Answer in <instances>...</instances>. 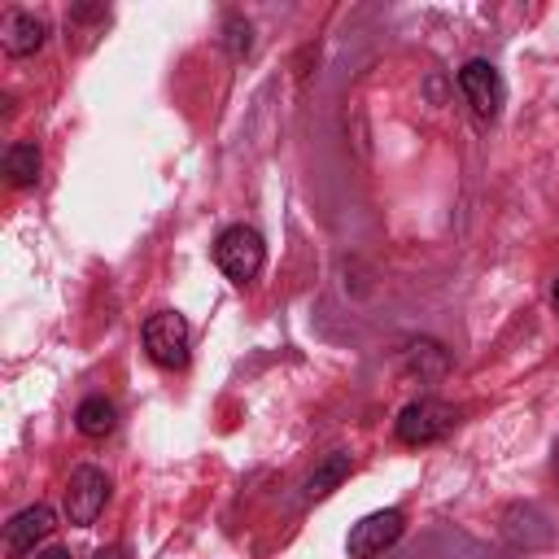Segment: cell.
<instances>
[{
	"label": "cell",
	"instance_id": "obj_1",
	"mask_svg": "<svg viewBox=\"0 0 559 559\" xmlns=\"http://www.w3.org/2000/svg\"><path fill=\"white\" fill-rule=\"evenodd\" d=\"M214 262L218 271L231 280V284H253L262 262H266V245H262V231L249 227V223H231L227 231H218L214 240Z\"/></svg>",
	"mask_w": 559,
	"mask_h": 559
},
{
	"label": "cell",
	"instance_id": "obj_2",
	"mask_svg": "<svg viewBox=\"0 0 559 559\" xmlns=\"http://www.w3.org/2000/svg\"><path fill=\"white\" fill-rule=\"evenodd\" d=\"M459 424V406L441 402V397H419L411 406H402V415L393 419V432L402 445H432L441 437H450Z\"/></svg>",
	"mask_w": 559,
	"mask_h": 559
},
{
	"label": "cell",
	"instance_id": "obj_10",
	"mask_svg": "<svg viewBox=\"0 0 559 559\" xmlns=\"http://www.w3.org/2000/svg\"><path fill=\"white\" fill-rule=\"evenodd\" d=\"M74 428H79L83 437H109V432L118 428V406H114L105 393H92V397L79 402V411H74Z\"/></svg>",
	"mask_w": 559,
	"mask_h": 559
},
{
	"label": "cell",
	"instance_id": "obj_6",
	"mask_svg": "<svg viewBox=\"0 0 559 559\" xmlns=\"http://www.w3.org/2000/svg\"><path fill=\"white\" fill-rule=\"evenodd\" d=\"M459 87H463L467 105L476 109V118H498V114H502L507 83H502V74H498L493 61H485V57L467 61V66L459 70Z\"/></svg>",
	"mask_w": 559,
	"mask_h": 559
},
{
	"label": "cell",
	"instance_id": "obj_7",
	"mask_svg": "<svg viewBox=\"0 0 559 559\" xmlns=\"http://www.w3.org/2000/svg\"><path fill=\"white\" fill-rule=\"evenodd\" d=\"M52 528H57V511H52L48 502L22 507V511L4 524V555H9V559L31 555V550H35V542H44Z\"/></svg>",
	"mask_w": 559,
	"mask_h": 559
},
{
	"label": "cell",
	"instance_id": "obj_8",
	"mask_svg": "<svg viewBox=\"0 0 559 559\" xmlns=\"http://www.w3.org/2000/svg\"><path fill=\"white\" fill-rule=\"evenodd\" d=\"M44 39H48L44 17H35V13H26V9H9V13H4V22H0V44H4L9 57H31V52L44 48Z\"/></svg>",
	"mask_w": 559,
	"mask_h": 559
},
{
	"label": "cell",
	"instance_id": "obj_14",
	"mask_svg": "<svg viewBox=\"0 0 559 559\" xmlns=\"http://www.w3.org/2000/svg\"><path fill=\"white\" fill-rule=\"evenodd\" d=\"M35 559H70V550H61V546H48V550H39Z\"/></svg>",
	"mask_w": 559,
	"mask_h": 559
},
{
	"label": "cell",
	"instance_id": "obj_11",
	"mask_svg": "<svg viewBox=\"0 0 559 559\" xmlns=\"http://www.w3.org/2000/svg\"><path fill=\"white\" fill-rule=\"evenodd\" d=\"M354 472V463H349V454H328L306 480H301V498L306 502H319V498H328L332 489H341V480Z\"/></svg>",
	"mask_w": 559,
	"mask_h": 559
},
{
	"label": "cell",
	"instance_id": "obj_3",
	"mask_svg": "<svg viewBox=\"0 0 559 559\" xmlns=\"http://www.w3.org/2000/svg\"><path fill=\"white\" fill-rule=\"evenodd\" d=\"M140 336H144V349H148V358H153L157 367H166V371L188 367V319H183L179 310H157V314H148Z\"/></svg>",
	"mask_w": 559,
	"mask_h": 559
},
{
	"label": "cell",
	"instance_id": "obj_13",
	"mask_svg": "<svg viewBox=\"0 0 559 559\" xmlns=\"http://www.w3.org/2000/svg\"><path fill=\"white\" fill-rule=\"evenodd\" d=\"M96 559H127V550H122V546H100Z\"/></svg>",
	"mask_w": 559,
	"mask_h": 559
},
{
	"label": "cell",
	"instance_id": "obj_15",
	"mask_svg": "<svg viewBox=\"0 0 559 559\" xmlns=\"http://www.w3.org/2000/svg\"><path fill=\"white\" fill-rule=\"evenodd\" d=\"M550 472H555V480H559V441H555V450H550Z\"/></svg>",
	"mask_w": 559,
	"mask_h": 559
},
{
	"label": "cell",
	"instance_id": "obj_5",
	"mask_svg": "<svg viewBox=\"0 0 559 559\" xmlns=\"http://www.w3.org/2000/svg\"><path fill=\"white\" fill-rule=\"evenodd\" d=\"M402 533H406V515H402L397 507H384V511L362 515V520L349 528L345 550H349V559H376V555H384Z\"/></svg>",
	"mask_w": 559,
	"mask_h": 559
},
{
	"label": "cell",
	"instance_id": "obj_4",
	"mask_svg": "<svg viewBox=\"0 0 559 559\" xmlns=\"http://www.w3.org/2000/svg\"><path fill=\"white\" fill-rule=\"evenodd\" d=\"M109 493H114V485H109V476L100 467H92V463L74 467L70 472V485H66V515H70V524L92 528L96 515L105 511Z\"/></svg>",
	"mask_w": 559,
	"mask_h": 559
},
{
	"label": "cell",
	"instance_id": "obj_12",
	"mask_svg": "<svg viewBox=\"0 0 559 559\" xmlns=\"http://www.w3.org/2000/svg\"><path fill=\"white\" fill-rule=\"evenodd\" d=\"M223 44H227V52L240 61V57H249V48H253V26L240 17V13H227V22H223Z\"/></svg>",
	"mask_w": 559,
	"mask_h": 559
},
{
	"label": "cell",
	"instance_id": "obj_9",
	"mask_svg": "<svg viewBox=\"0 0 559 559\" xmlns=\"http://www.w3.org/2000/svg\"><path fill=\"white\" fill-rule=\"evenodd\" d=\"M39 170H44V153H39V144L17 140V144L4 148V179H9L13 188H31V183H39Z\"/></svg>",
	"mask_w": 559,
	"mask_h": 559
},
{
	"label": "cell",
	"instance_id": "obj_16",
	"mask_svg": "<svg viewBox=\"0 0 559 559\" xmlns=\"http://www.w3.org/2000/svg\"><path fill=\"white\" fill-rule=\"evenodd\" d=\"M550 306H555V314H559V280H555V288H550Z\"/></svg>",
	"mask_w": 559,
	"mask_h": 559
}]
</instances>
